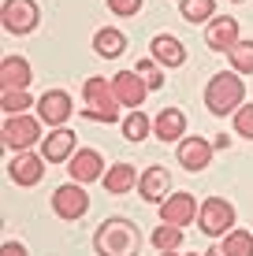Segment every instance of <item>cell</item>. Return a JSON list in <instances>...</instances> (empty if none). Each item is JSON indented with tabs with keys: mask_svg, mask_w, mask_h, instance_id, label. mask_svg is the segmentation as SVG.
I'll return each instance as SVG.
<instances>
[{
	"mask_svg": "<svg viewBox=\"0 0 253 256\" xmlns=\"http://www.w3.org/2000/svg\"><path fill=\"white\" fill-rule=\"evenodd\" d=\"M242 96H246V82H242L238 70H220V74L208 78L205 86V108L212 116H234L242 108Z\"/></svg>",
	"mask_w": 253,
	"mask_h": 256,
	"instance_id": "obj_1",
	"label": "cell"
},
{
	"mask_svg": "<svg viewBox=\"0 0 253 256\" xmlns=\"http://www.w3.org/2000/svg\"><path fill=\"white\" fill-rule=\"evenodd\" d=\"M138 226L130 223V219H104L97 226V234H93V249L101 256H138Z\"/></svg>",
	"mask_w": 253,
	"mask_h": 256,
	"instance_id": "obj_2",
	"label": "cell"
},
{
	"mask_svg": "<svg viewBox=\"0 0 253 256\" xmlns=\"http://www.w3.org/2000/svg\"><path fill=\"white\" fill-rule=\"evenodd\" d=\"M82 96H86V116L90 119H101V122H119V96L112 90L108 78H86L82 86Z\"/></svg>",
	"mask_w": 253,
	"mask_h": 256,
	"instance_id": "obj_3",
	"label": "cell"
},
{
	"mask_svg": "<svg viewBox=\"0 0 253 256\" xmlns=\"http://www.w3.org/2000/svg\"><path fill=\"white\" fill-rule=\"evenodd\" d=\"M197 226H201V234H208V238L231 234L234 230V208H231V200L208 197L201 204V212H197Z\"/></svg>",
	"mask_w": 253,
	"mask_h": 256,
	"instance_id": "obj_4",
	"label": "cell"
},
{
	"mask_svg": "<svg viewBox=\"0 0 253 256\" xmlns=\"http://www.w3.org/2000/svg\"><path fill=\"white\" fill-rule=\"evenodd\" d=\"M52 212H56L60 219H67V223H75V219H82L86 212H90V197H86L82 182H64L56 193H52Z\"/></svg>",
	"mask_w": 253,
	"mask_h": 256,
	"instance_id": "obj_5",
	"label": "cell"
},
{
	"mask_svg": "<svg viewBox=\"0 0 253 256\" xmlns=\"http://www.w3.org/2000/svg\"><path fill=\"white\" fill-rule=\"evenodd\" d=\"M34 141H41V119L38 116H8L4 119V145L23 152Z\"/></svg>",
	"mask_w": 253,
	"mask_h": 256,
	"instance_id": "obj_6",
	"label": "cell"
},
{
	"mask_svg": "<svg viewBox=\"0 0 253 256\" xmlns=\"http://www.w3.org/2000/svg\"><path fill=\"white\" fill-rule=\"evenodd\" d=\"M45 156L30 152V148H23L19 156H12V164H8V178L15 182V186H38L41 178H45Z\"/></svg>",
	"mask_w": 253,
	"mask_h": 256,
	"instance_id": "obj_7",
	"label": "cell"
},
{
	"mask_svg": "<svg viewBox=\"0 0 253 256\" xmlns=\"http://www.w3.org/2000/svg\"><path fill=\"white\" fill-rule=\"evenodd\" d=\"M41 12L34 0H4V15H0V22H4L8 34H30L34 26H38Z\"/></svg>",
	"mask_w": 253,
	"mask_h": 256,
	"instance_id": "obj_8",
	"label": "cell"
},
{
	"mask_svg": "<svg viewBox=\"0 0 253 256\" xmlns=\"http://www.w3.org/2000/svg\"><path fill=\"white\" fill-rule=\"evenodd\" d=\"M71 112H75L71 93H64V90H49L38 96V119L49 122V126H64L71 119Z\"/></svg>",
	"mask_w": 253,
	"mask_h": 256,
	"instance_id": "obj_9",
	"label": "cell"
},
{
	"mask_svg": "<svg viewBox=\"0 0 253 256\" xmlns=\"http://www.w3.org/2000/svg\"><path fill=\"white\" fill-rule=\"evenodd\" d=\"M112 90H116L123 108H142L145 96H149V82H145L138 70H119V74L112 78Z\"/></svg>",
	"mask_w": 253,
	"mask_h": 256,
	"instance_id": "obj_10",
	"label": "cell"
},
{
	"mask_svg": "<svg viewBox=\"0 0 253 256\" xmlns=\"http://www.w3.org/2000/svg\"><path fill=\"white\" fill-rule=\"evenodd\" d=\"M197 197L190 193H171V197L160 200V223H175V226H190L197 219Z\"/></svg>",
	"mask_w": 253,
	"mask_h": 256,
	"instance_id": "obj_11",
	"label": "cell"
},
{
	"mask_svg": "<svg viewBox=\"0 0 253 256\" xmlns=\"http://www.w3.org/2000/svg\"><path fill=\"white\" fill-rule=\"evenodd\" d=\"M78 138H75V130H67V126H52V134L41 141V156H45L49 164H67L71 156L78 152Z\"/></svg>",
	"mask_w": 253,
	"mask_h": 256,
	"instance_id": "obj_12",
	"label": "cell"
},
{
	"mask_svg": "<svg viewBox=\"0 0 253 256\" xmlns=\"http://www.w3.org/2000/svg\"><path fill=\"white\" fill-rule=\"evenodd\" d=\"M238 19H231V15H220V19H212L205 26V45L216 48V52H231L238 45Z\"/></svg>",
	"mask_w": 253,
	"mask_h": 256,
	"instance_id": "obj_13",
	"label": "cell"
},
{
	"mask_svg": "<svg viewBox=\"0 0 253 256\" xmlns=\"http://www.w3.org/2000/svg\"><path fill=\"white\" fill-rule=\"evenodd\" d=\"M168 190H171V174H168V167H164V164L145 167V174L138 178V193H142L149 204H160V200L168 197Z\"/></svg>",
	"mask_w": 253,
	"mask_h": 256,
	"instance_id": "obj_14",
	"label": "cell"
},
{
	"mask_svg": "<svg viewBox=\"0 0 253 256\" xmlns=\"http://www.w3.org/2000/svg\"><path fill=\"white\" fill-rule=\"evenodd\" d=\"M67 164H71V178L75 182H97V178H104V171H108L97 148H78Z\"/></svg>",
	"mask_w": 253,
	"mask_h": 256,
	"instance_id": "obj_15",
	"label": "cell"
},
{
	"mask_svg": "<svg viewBox=\"0 0 253 256\" xmlns=\"http://www.w3.org/2000/svg\"><path fill=\"white\" fill-rule=\"evenodd\" d=\"M212 141L208 138H190V141H179V164L186 171H205L208 160H212Z\"/></svg>",
	"mask_w": 253,
	"mask_h": 256,
	"instance_id": "obj_16",
	"label": "cell"
},
{
	"mask_svg": "<svg viewBox=\"0 0 253 256\" xmlns=\"http://www.w3.org/2000/svg\"><path fill=\"white\" fill-rule=\"evenodd\" d=\"M149 52H153V60L160 67H182V64H186V48H182V41L171 38V34H156Z\"/></svg>",
	"mask_w": 253,
	"mask_h": 256,
	"instance_id": "obj_17",
	"label": "cell"
},
{
	"mask_svg": "<svg viewBox=\"0 0 253 256\" xmlns=\"http://www.w3.org/2000/svg\"><path fill=\"white\" fill-rule=\"evenodd\" d=\"M0 82H4V90H26V86L34 82L30 64H26L23 56H4V64H0Z\"/></svg>",
	"mask_w": 253,
	"mask_h": 256,
	"instance_id": "obj_18",
	"label": "cell"
},
{
	"mask_svg": "<svg viewBox=\"0 0 253 256\" xmlns=\"http://www.w3.org/2000/svg\"><path fill=\"white\" fill-rule=\"evenodd\" d=\"M182 130H186V116H182L179 108H164L160 116L153 119V134L160 141H179Z\"/></svg>",
	"mask_w": 253,
	"mask_h": 256,
	"instance_id": "obj_19",
	"label": "cell"
},
{
	"mask_svg": "<svg viewBox=\"0 0 253 256\" xmlns=\"http://www.w3.org/2000/svg\"><path fill=\"white\" fill-rule=\"evenodd\" d=\"M93 48L104 60H116V56L127 52V34L116 30V26H104V30H97V38H93Z\"/></svg>",
	"mask_w": 253,
	"mask_h": 256,
	"instance_id": "obj_20",
	"label": "cell"
},
{
	"mask_svg": "<svg viewBox=\"0 0 253 256\" xmlns=\"http://www.w3.org/2000/svg\"><path fill=\"white\" fill-rule=\"evenodd\" d=\"M101 182H104V190H108V193H130L138 186V174H134V167H130V164H112L108 171H104Z\"/></svg>",
	"mask_w": 253,
	"mask_h": 256,
	"instance_id": "obj_21",
	"label": "cell"
},
{
	"mask_svg": "<svg viewBox=\"0 0 253 256\" xmlns=\"http://www.w3.org/2000/svg\"><path fill=\"white\" fill-rule=\"evenodd\" d=\"M179 12L186 22H208L216 12V0H179Z\"/></svg>",
	"mask_w": 253,
	"mask_h": 256,
	"instance_id": "obj_22",
	"label": "cell"
},
{
	"mask_svg": "<svg viewBox=\"0 0 253 256\" xmlns=\"http://www.w3.org/2000/svg\"><path fill=\"white\" fill-rule=\"evenodd\" d=\"M220 249L227 256H253V234L249 230H231V234H223Z\"/></svg>",
	"mask_w": 253,
	"mask_h": 256,
	"instance_id": "obj_23",
	"label": "cell"
},
{
	"mask_svg": "<svg viewBox=\"0 0 253 256\" xmlns=\"http://www.w3.org/2000/svg\"><path fill=\"white\" fill-rule=\"evenodd\" d=\"M149 242H153V249H156V252H164V249H179V245H182V230H179L175 223H164V226H156V230H153Z\"/></svg>",
	"mask_w": 253,
	"mask_h": 256,
	"instance_id": "obj_24",
	"label": "cell"
},
{
	"mask_svg": "<svg viewBox=\"0 0 253 256\" xmlns=\"http://www.w3.org/2000/svg\"><path fill=\"white\" fill-rule=\"evenodd\" d=\"M227 60H231V70L253 74V41H238V45L227 52Z\"/></svg>",
	"mask_w": 253,
	"mask_h": 256,
	"instance_id": "obj_25",
	"label": "cell"
},
{
	"mask_svg": "<svg viewBox=\"0 0 253 256\" xmlns=\"http://www.w3.org/2000/svg\"><path fill=\"white\" fill-rule=\"evenodd\" d=\"M153 130V122L145 119V112H130L123 119V138L127 141H145V134Z\"/></svg>",
	"mask_w": 253,
	"mask_h": 256,
	"instance_id": "obj_26",
	"label": "cell"
},
{
	"mask_svg": "<svg viewBox=\"0 0 253 256\" xmlns=\"http://www.w3.org/2000/svg\"><path fill=\"white\" fill-rule=\"evenodd\" d=\"M30 104H34V96L26 90H4V96H0V108H4L8 116H23Z\"/></svg>",
	"mask_w": 253,
	"mask_h": 256,
	"instance_id": "obj_27",
	"label": "cell"
},
{
	"mask_svg": "<svg viewBox=\"0 0 253 256\" xmlns=\"http://www.w3.org/2000/svg\"><path fill=\"white\" fill-rule=\"evenodd\" d=\"M134 70L145 78V82H149V90H160V86H164V70H160V64H156L153 56H149V60H142V64H138Z\"/></svg>",
	"mask_w": 253,
	"mask_h": 256,
	"instance_id": "obj_28",
	"label": "cell"
},
{
	"mask_svg": "<svg viewBox=\"0 0 253 256\" xmlns=\"http://www.w3.org/2000/svg\"><path fill=\"white\" fill-rule=\"evenodd\" d=\"M234 134L253 141V104H242V108L234 112Z\"/></svg>",
	"mask_w": 253,
	"mask_h": 256,
	"instance_id": "obj_29",
	"label": "cell"
},
{
	"mask_svg": "<svg viewBox=\"0 0 253 256\" xmlns=\"http://www.w3.org/2000/svg\"><path fill=\"white\" fill-rule=\"evenodd\" d=\"M108 12L119 15V19H130V15L142 12V0H108Z\"/></svg>",
	"mask_w": 253,
	"mask_h": 256,
	"instance_id": "obj_30",
	"label": "cell"
},
{
	"mask_svg": "<svg viewBox=\"0 0 253 256\" xmlns=\"http://www.w3.org/2000/svg\"><path fill=\"white\" fill-rule=\"evenodd\" d=\"M0 256H26V249L19 242H4V249H0Z\"/></svg>",
	"mask_w": 253,
	"mask_h": 256,
	"instance_id": "obj_31",
	"label": "cell"
},
{
	"mask_svg": "<svg viewBox=\"0 0 253 256\" xmlns=\"http://www.w3.org/2000/svg\"><path fill=\"white\" fill-rule=\"evenodd\" d=\"M205 256H227V252H223V249H220V245H212V249H208Z\"/></svg>",
	"mask_w": 253,
	"mask_h": 256,
	"instance_id": "obj_32",
	"label": "cell"
},
{
	"mask_svg": "<svg viewBox=\"0 0 253 256\" xmlns=\"http://www.w3.org/2000/svg\"><path fill=\"white\" fill-rule=\"evenodd\" d=\"M160 256H179V252H175V249H164V252H160Z\"/></svg>",
	"mask_w": 253,
	"mask_h": 256,
	"instance_id": "obj_33",
	"label": "cell"
},
{
	"mask_svg": "<svg viewBox=\"0 0 253 256\" xmlns=\"http://www.w3.org/2000/svg\"><path fill=\"white\" fill-rule=\"evenodd\" d=\"M231 4H242V0H231Z\"/></svg>",
	"mask_w": 253,
	"mask_h": 256,
	"instance_id": "obj_34",
	"label": "cell"
},
{
	"mask_svg": "<svg viewBox=\"0 0 253 256\" xmlns=\"http://www.w3.org/2000/svg\"><path fill=\"white\" fill-rule=\"evenodd\" d=\"M190 256H194V252H190Z\"/></svg>",
	"mask_w": 253,
	"mask_h": 256,
	"instance_id": "obj_35",
	"label": "cell"
}]
</instances>
